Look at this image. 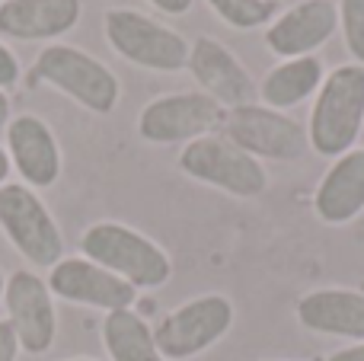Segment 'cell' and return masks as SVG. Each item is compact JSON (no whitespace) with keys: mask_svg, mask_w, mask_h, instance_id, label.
I'll return each mask as SVG.
<instances>
[{"mask_svg":"<svg viewBox=\"0 0 364 361\" xmlns=\"http://www.w3.org/2000/svg\"><path fill=\"white\" fill-rule=\"evenodd\" d=\"M224 122V109L201 90L166 93L151 99L138 115V134L151 144H188L214 134Z\"/></svg>","mask_w":364,"mask_h":361,"instance_id":"9","label":"cell"},{"mask_svg":"<svg viewBox=\"0 0 364 361\" xmlns=\"http://www.w3.org/2000/svg\"><path fill=\"white\" fill-rule=\"evenodd\" d=\"M102 29H106V38L115 55H122L125 61L138 64V68L160 70V74L186 70L188 42L176 29L164 26L160 19L147 16V13L115 6V10H106Z\"/></svg>","mask_w":364,"mask_h":361,"instance_id":"4","label":"cell"},{"mask_svg":"<svg viewBox=\"0 0 364 361\" xmlns=\"http://www.w3.org/2000/svg\"><path fill=\"white\" fill-rule=\"evenodd\" d=\"M147 4H151L154 10L166 13V16H182V13L192 10L195 0H147Z\"/></svg>","mask_w":364,"mask_h":361,"instance_id":"24","label":"cell"},{"mask_svg":"<svg viewBox=\"0 0 364 361\" xmlns=\"http://www.w3.org/2000/svg\"><path fill=\"white\" fill-rule=\"evenodd\" d=\"M0 4H6V0H0Z\"/></svg>","mask_w":364,"mask_h":361,"instance_id":"30","label":"cell"},{"mask_svg":"<svg viewBox=\"0 0 364 361\" xmlns=\"http://www.w3.org/2000/svg\"><path fill=\"white\" fill-rule=\"evenodd\" d=\"M188 70L201 93H208L220 109H237L256 102V80L240 64V58L224 42L211 36H198L188 45Z\"/></svg>","mask_w":364,"mask_h":361,"instance_id":"12","label":"cell"},{"mask_svg":"<svg viewBox=\"0 0 364 361\" xmlns=\"http://www.w3.org/2000/svg\"><path fill=\"white\" fill-rule=\"evenodd\" d=\"M233 317L237 311H233L230 298L201 294V298L179 304L176 311H170L160 320V326L154 330V343L166 361H188L218 345L230 333Z\"/></svg>","mask_w":364,"mask_h":361,"instance_id":"7","label":"cell"},{"mask_svg":"<svg viewBox=\"0 0 364 361\" xmlns=\"http://www.w3.org/2000/svg\"><path fill=\"white\" fill-rule=\"evenodd\" d=\"M364 128V64H339L323 77L307 122L310 151L320 157H342L355 147Z\"/></svg>","mask_w":364,"mask_h":361,"instance_id":"1","label":"cell"},{"mask_svg":"<svg viewBox=\"0 0 364 361\" xmlns=\"http://www.w3.org/2000/svg\"><path fill=\"white\" fill-rule=\"evenodd\" d=\"M297 323L310 333L364 343V291L316 288L297 301Z\"/></svg>","mask_w":364,"mask_h":361,"instance_id":"15","label":"cell"},{"mask_svg":"<svg viewBox=\"0 0 364 361\" xmlns=\"http://www.w3.org/2000/svg\"><path fill=\"white\" fill-rule=\"evenodd\" d=\"M323 77H326V70L316 55L278 61L262 77V83H256V102L275 109V112H288V109L307 102L310 96H316V90L323 87Z\"/></svg>","mask_w":364,"mask_h":361,"instance_id":"18","label":"cell"},{"mask_svg":"<svg viewBox=\"0 0 364 361\" xmlns=\"http://www.w3.org/2000/svg\"><path fill=\"white\" fill-rule=\"evenodd\" d=\"M10 122V99H6V93L0 90V125H6Z\"/></svg>","mask_w":364,"mask_h":361,"instance_id":"27","label":"cell"},{"mask_svg":"<svg viewBox=\"0 0 364 361\" xmlns=\"http://www.w3.org/2000/svg\"><path fill=\"white\" fill-rule=\"evenodd\" d=\"M36 77L96 115H109L119 106V77L74 45H45L36 58Z\"/></svg>","mask_w":364,"mask_h":361,"instance_id":"5","label":"cell"},{"mask_svg":"<svg viewBox=\"0 0 364 361\" xmlns=\"http://www.w3.org/2000/svg\"><path fill=\"white\" fill-rule=\"evenodd\" d=\"M314 211L329 227H342L364 211V147H352L333 160L316 185Z\"/></svg>","mask_w":364,"mask_h":361,"instance_id":"16","label":"cell"},{"mask_svg":"<svg viewBox=\"0 0 364 361\" xmlns=\"http://www.w3.org/2000/svg\"><path fill=\"white\" fill-rule=\"evenodd\" d=\"M4 285H6V281H4V275H0V298H4Z\"/></svg>","mask_w":364,"mask_h":361,"instance_id":"28","label":"cell"},{"mask_svg":"<svg viewBox=\"0 0 364 361\" xmlns=\"http://www.w3.org/2000/svg\"><path fill=\"white\" fill-rule=\"evenodd\" d=\"M80 0H6L0 4V36L19 42H48L80 23Z\"/></svg>","mask_w":364,"mask_h":361,"instance_id":"17","label":"cell"},{"mask_svg":"<svg viewBox=\"0 0 364 361\" xmlns=\"http://www.w3.org/2000/svg\"><path fill=\"white\" fill-rule=\"evenodd\" d=\"M19 80V61L4 42H0V90L4 87H13Z\"/></svg>","mask_w":364,"mask_h":361,"instance_id":"22","label":"cell"},{"mask_svg":"<svg viewBox=\"0 0 364 361\" xmlns=\"http://www.w3.org/2000/svg\"><path fill=\"white\" fill-rule=\"evenodd\" d=\"M205 4L230 29H259V26H269L272 13H275L272 0H205Z\"/></svg>","mask_w":364,"mask_h":361,"instance_id":"20","label":"cell"},{"mask_svg":"<svg viewBox=\"0 0 364 361\" xmlns=\"http://www.w3.org/2000/svg\"><path fill=\"white\" fill-rule=\"evenodd\" d=\"M220 134L227 141L246 151L250 157L275 160V163H291L301 160L310 151L307 128L288 112H275V109L262 106V102H246L237 109H224V122H220Z\"/></svg>","mask_w":364,"mask_h":361,"instance_id":"6","label":"cell"},{"mask_svg":"<svg viewBox=\"0 0 364 361\" xmlns=\"http://www.w3.org/2000/svg\"><path fill=\"white\" fill-rule=\"evenodd\" d=\"M179 170L195 183L220 189L233 198H259L269 189L265 166L218 131L188 141L179 153Z\"/></svg>","mask_w":364,"mask_h":361,"instance_id":"3","label":"cell"},{"mask_svg":"<svg viewBox=\"0 0 364 361\" xmlns=\"http://www.w3.org/2000/svg\"><path fill=\"white\" fill-rule=\"evenodd\" d=\"M323 361H364V343H352V345H346V349L333 352V355H326Z\"/></svg>","mask_w":364,"mask_h":361,"instance_id":"25","label":"cell"},{"mask_svg":"<svg viewBox=\"0 0 364 361\" xmlns=\"http://www.w3.org/2000/svg\"><path fill=\"white\" fill-rule=\"evenodd\" d=\"M339 29V6L333 0H297L272 16L265 26V45L282 61L316 55Z\"/></svg>","mask_w":364,"mask_h":361,"instance_id":"10","label":"cell"},{"mask_svg":"<svg viewBox=\"0 0 364 361\" xmlns=\"http://www.w3.org/2000/svg\"><path fill=\"white\" fill-rule=\"evenodd\" d=\"M80 249L83 259L109 269L122 281H128L134 291L138 288H160L173 275V262L166 249L119 221H100L87 227L80 237Z\"/></svg>","mask_w":364,"mask_h":361,"instance_id":"2","label":"cell"},{"mask_svg":"<svg viewBox=\"0 0 364 361\" xmlns=\"http://www.w3.org/2000/svg\"><path fill=\"white\" fill-rule=\"evenodd\" d=\"M6 176H10V157H6V151L0 147V185H6Z\"/></svg>","mask_w":364,"mask_h":361,"instance_id":"26","label":"cell"},{"mask_svg":"<svg viewBox=\"0 0 364 361\" xmlns=\"http://www.w3.org/2000/svg\"><path fill=\"white\" fill-rule=\"evenodd\" d=\"M0 230L13 243L16 253H23L32 266H58L64 253V240L51 211L42 198L26 185H0Z\"/></svg>","mask_w":364,"mask_h":361,"instance_id":"8","label":"cell"},{"mask_svg":"<svg viewBox=\"0 0 364 361\" xmlns=\"http://www.w3.org/2000/svg\"><path fill=\"white\" fill-rule=\"evenodd\" d=\"M74 361H93V358H74Z\"/></svg>","mask_w":364,"mask_h":361,"instance_id":"29","label":"cell"},{"mask_svg":"<svg viewBox=\"0 0 364 361\" xmlns=\"http://www.w3.org/2000/svg\"><path fill=\"white\" fill-rule=\"evenodd\" d=\"M6 157L23 176V183L36 189H48L61 176L58 141L38 115L23 112L6 125Z\"/></svg>","mask_w":364,"mask_h":361,"instance_id":"14","label":"cell"},{"mask_svg":"<svg viewBox=\"0 0 364 361\" xmlns=\"http://www.w3.org/2000/svg\"><path fill=\"white\" fill-rule=\"evenodd\" d=\"M19 352V339L13 333L10 320H0V361H16Z\"/></svg>","mask_w":364,"mask_h":361,"instance_id":"23","label":"cell"},{"mask_svg":"<svg viewBox=\"0 0 364 361\" xmlns=\"http://www.w3.org/2000/svg\"><path fill=\"white\" fill-rule=\"evenodd\" d=\"M361 291H364V285H361Z\"/></svg>","mask_w":364,"mask_h":361,"instance_id":"31","label":"cell"},{"mask_svg":"<svg viewBox=\"0 0 364 361\" xmlns=\"http://www.w3.org/2000/svg\"><path fill=\"white\" fill-rule=\"evenodd\" d=\"M48 291L58 294L61 301H70V304L96 307V311H106V313L128 311L138 301V291L128 281H122L119 275L83 259V256L61 259L58 266H51Z\"/></svg>","mask_w":364,"mask_h":361,"instance_id":"13","label":"cell"},{"mask_svg":"<svg viewBox=\"0 0 364 361\" xmlns=\"http://www.w3.org/2000/svg\"><path fill=\"white\" fill-rule=\"evenodd\" d=\"M339 26L355 64H364V0H339Z\"/></svg>","mask_w":364,"mask_h":361,"instance_id":"21","label":"cell"},{"mask_svg":"<svg viewBox=\"0 0 364 361\" xmlns=\"http://www.w3.org/2000/svg\"><path fill=\"white\" fill-rule=\"evenodd\" d=\"M102 345L112 361H166L154 343V330L141 313L112 311L102 320Z\"/></svg>","mask_w":364,"mask_h":361,"instance_id":"19","label":"cell"},{"mask_svg":"<svg viewBox=\"0 0 364 361\" xmlns=\"http://www.w3.org/2000/svg\"><path fill=\"white\" fill-rule=\"evenodd\" d=\"M6 313H10V326L19 339V349L42 355L55 343V301H51L48 281H42L36 272H13L4 285Z\"/></svg>","mask_w":364,"mask_h":361,"instance_id":"11","label":"cell"}]
</instances>
